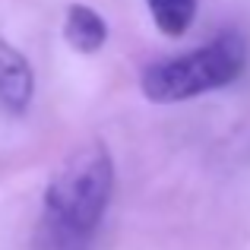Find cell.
I'll return each instance as SVG.
<instances>
[{"mask_svg":"<svg viewBox=\"0 0 250 250\" xmlns=\"http://www.w3.org/2000/svg\"><path fill=\"white\" fill-rule=\"evenodd\" d=\"M114 196V159L104 143H85L63 159L44 187L38 250H89Z\"/></svg>","mask_w":250,"mask_h":250,"instance_id":"obj_1","label":"cell"},{"mask_svg":"<svg viewBox=\"0 0 250 250\" xmlns=\"http://www.w3.org/2000/svg\"><path fill=\"white\" fill-rule=\"evenodd\" d=\"M250 61V44L238 29H225L203 48L181 57L149 63L140 76V89L155 104H177L200 98L206 92L225 89L244 73Z\"/></svg>","mask_w":250,"mask_h":250,"instance_id":"obj_2","label":"cell"},{"mask_svg":"<svg viewBox=\"0 0 250 250\" xmlns=\"http://www.w3.org/2000/svg\"><path fill=\"white\" fill-rule=\"evenodd\" d=\"M35 95V73L32 63L13 48L6 38H0V108L6 114L19 117L29 111Z\"/></svg>","mask_w":250,"mask_h":250,"instance_id":"obj_3","label":"cell"},{"mask_svg":"<svg viewBox=\"0 0 250 250\" xmlns=\"http://www.w3.org/2000/svg\"><path fill=\"white\" fill-rule=\"evenodd\" d=\"M63 38L73 51L80 54H95L108 42V22L102 13H95L85 3L67 6V19H63Z\"/></svg>","mask_w":250,"mask_h":250,"instance_id":"obj_4","label":"cell"},{"mask_svg":"<svg viewBox=\"0 0 250 250\" xmlns=\"http://www.w3.org/2000/svg\"><path fill=\"white\" fill-rule=\"evenodd\" d=\"M146 10L162 35L181 38L196 19V0H146Z\"/></svg>","mask_w":250,"mask_h":250,"instance_id":"obj_5","label":"cell"}]
</instances>
